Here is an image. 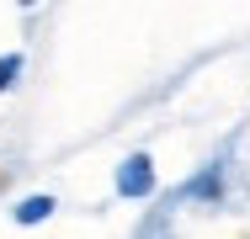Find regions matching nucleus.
I'll list each match as a JSON object with an SVG mask.
<instances>
[{
	"mask_svg": "<svg viewBox=\"0 0 250 239\" xmlns=\"http://www.w3.org/2000/svg\"><path fill=\"white\" fill-rule=\"evenodd\" d=\"M117 186L128 191V197H149V191H154V170H149V159H144V154H133V159L123 165Z\"/></svg>",
	"mask_w": 250,
	"mask_h": 239,
	"instance_id": "1",
	"label": "nucleus"
},
{
	"mask_svg": "<svg viewBox=\"0 0 250 239\" xmlns=\"http://www.w3.org/2000/svg\"><path fill=\"white\" fill-rule=\"evenodd\" d=\"M48 213H53L48 197H27V202H21V213H16V223H38V218H48Z\"/></svg>",
	"mask_w": 250,
	"mask_h": 239,
	"instance_id": "2",
	"label": "nucleus"
},
{
	"mask_svg": "<svg viewBox=\"0 0 250 239\" xmlns=\"http://www.w3.org/2000/svg\"><path fill=\"white\" fill-rule=\"evenodd\" d=\"M16 69H21V59H16V53H5V59H0V91L16 80Z\"/></svg>",
	"mask_w": 250,
	"mask_h": 239,
	"instance_id": "3",
	"label": "nucleus"
},
{
	"mask_svg": "<svg viewBox=\"0 0 250 239\" xmlns=\"http://www.w3.org/2000/svg\"><path fill=\"white\" fill-rule=\"evenodd\" d=\"M0 191H5V170H0Z\"/></svg>",
	"mask_w": 250,
	"mask_h": 239,
	"instance_id": "4",
	"label": "nucleus"
}]
</instances>
